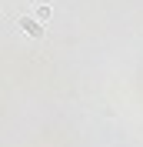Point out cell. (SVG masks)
Instances as JSON below:
<instances>
[{
    "label": "cell",
    "instance_id": "1",
    "mask_svg": "<svg viewBox=\"0 0 143 147\" xmlns=\"http://www.w3.org/2000/svg\"><path fill=\"white\" fill-rule=\"evenodd\" d=\"M40 24H43V20H37V17H23L20 20V27L27 30L30 37H43V27H40Z\"/></svg>",
    "mask_w": 143,
    "mask_h": 147
},
{
    "label": "cell",
    "instance_id": "2",
    "mask_svg": "<svg viewBox=\"0 0 143 147\" xmlns=\"http://www.w3.org/2000/svg\"><path fill=\"white\" fill-rule=\"evenodd\" d=\"M33 17L37 20H50V7H47V3H37V7H33Z\"/></svg>",
    "mask_w": 143,
    "mask_h": 147
}]
</instances>
